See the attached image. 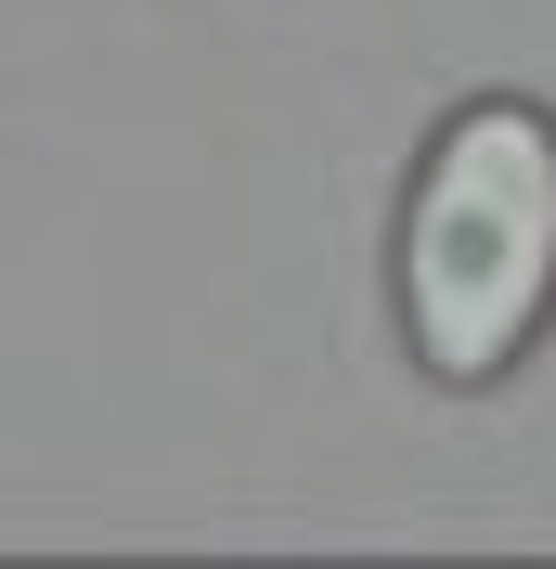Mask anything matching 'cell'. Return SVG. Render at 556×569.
Masks as SVG:
<instances>
[{
	"mask_svg": "<svg viewBox=\"0 0 556 569\" xmlns=\"http://www.w3.org/2000/svg\"><path fill=\"white\" fill-rule=\"evenodd\" d=\"M556 311V117L466 104L401 208V323L440 389H492Z\"/></svg>",
	"mask_w": 556,
	"mask_h": 569,
	"instance_id": "1",
	"label": "cell"
}]
</instances>
